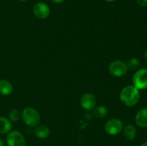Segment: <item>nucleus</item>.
<instances>
[{
    "label": "nucleus",
    "mask_w": 147,
    "mask_h": 146,
    "mask_svg": "<svg viewBox=\"0 0 147 146\" xmlns=\"http://www.w3.org/2000/svg\"><path fill=\"white\" fill-rule=\"evenodd\" d=\"M140 99L139 90L134 85L123 87L120 92V100L128 107H133L137 104Z\"/></svg>",
    "instance_id": "nucleus-1"
},
{
    "label": "nucleus",
    "mask_w": 147,
    "mask_h": 146,
    "mask_svg": "<svg viewBox=\"0 0 147 146\" xmlns=\"http://www.w3.org/2000/svg\"><path fill=\"white\" fill-rule=\"evenodd\" d=\"M22 117L24 123L30 127H35L40 122V114L32 107L24 108L22 113Z\"/></svg>",
    "instance_id": "nucleus-2"
},
{
    "label": "nucleus",
    "mask_w": 147,
    "mask_h": 146,
    "mask_svg": "<svg viewBox=\"0 0 147 146\" xmlns=\"http://www.w3.org/2000/svg\"><path fill=\"white\" fill-rule=\"evenodd\" d=\"M109 71L111 75L120 77L126 74L128 71V67L126 63L122 60H114L109 64Z\"/></svg>",
    "instance_id": "nucleus-3"
},
{
    "label": "nucleus",
    "mask_w": 147,
    "mask_h": 146,
    "mask_svg": "<svg viewBox=\"0 0 147 146\" xmlns=\"http://www.w3.org/2000/svg\"><path fill=\"white\" fill-rule=\"evenodd\" d=\"M133 84L138 90L147 89V69H140L134 74Z\"/></svg>",
    "instance_id": "nucleus-4"
},
{
    "label": "nucleus",
    "mask_w": 147,
    "mask_h": 146,
    "mask_svg": "<svg viewBox=\"0 0 147 146\" xmlns=\"http://www.w3.org/2000/svg\"><path fill=\"white\" fill-rule=\"evenodd\" d=\"M123 128V123L119 119H111L105 125V131L110 135H116L120 133Z\"/></svg>",
    "instance_id": "nucleus-5"
},
{
    "label": "nucleus",
    "mask_w": 147,
    "mask_h": 146,
    "mask_svg": "<svg viewBox=\"0 0 147 146\" xmlns=\"http://www.w3.org/2000/svg\"><path fill=\"white\" fill-rule=\"evenodd\" d=\"M7 143L8 146H25V140L22 133L13 130L9 132L7 135Z\"/></svg>",
    "instance_id": "nucleus-6"
},
{
    "label": "nucleus",
    "mask_w": 147,
    "mask_h": 146,
    "mask_svg": "<svg viewBox=\"0 0 147 146\" xmlns=\"http://www.w3.org/2000/svg\"><path fill=\"white\" fill-rule=\"evenodd\" d=\"M33 13L36 16V17L40 19H44L47 18L50 15V7L45 3L38 2L35 4V5L33 7Z\"/></svg>",
    "instance_id": "nucleus-7"
},
{
    "label": "nucleus",
    "mask_w": 147,
    "mask_h": 146,
    "mask_svg": "<svg viewBox=\"0 0 147 146\" xmlns=\"http://www.w3.org/2000/svg\"><path fill=\"white\" fill-rule=\"evenodd\" d=\"M80 105L84 110H93L96 106V98L92 93H86L80 98Z\"/></svg>",
    "instance_id": "nucleus-8"
},
{
    "label": "nucleus",
    "mask_w": 147,
    "mask_h": 146,
    "mask_svg": "<svg viewBox=\"0 0 147 146\" xmlns=\"http://www.w3.org/2000/svg\"><path fill=\"white\" fill-rule=\"evenodd\" d=\"M135 121L139 127L142 128L147 127V107L141 109L136 114Z\"/></svg>",
    "instance_id": "nucleus-9"
},
{
    "label": "nucleus",
    "mask_w": 147,
    "mask_h": 146,
    "mask_svg": "<svg viewBox=\"0 0 147 146\" xmlns=\"http://www.w3.org/2000/svg\"><path fill=\"white\" fill-rule=\"evenodd\" d=\"M13 86L9 81L6 80H0V94L2 95H9L12 92Z\"/></svg>",
    "instance_id": "nucleus-10"
},
{
    "label": "nucleus",
    "mask_w": 147,
    "mask_h": 146,
    "mask_svg": "<svg viewBox=\"0 0 147 146\" xmlns=\"http://www.w3.org/2000/svg\"><path fill=\"white\" fill-rule=\"evenodd\" d=\"M34 133L38 138L45 139L50 135V130L45 125H37L35 130H34Z\"/></svg>",
    "instance_id": "nucleus-11"
},
{
    "label": "nucleus",
    "mask_w": 147,
    "mask_h": 146,
    "mask_svg": "<svg viewBox=\"0 0 147 146\" xmlns=\"http://www.w3.org/2000/svg\"><path fill=\"white\" fill-rule=\"evenodd\" d=\"M11 130V123L9 119L0 117V133L6 134L9 133Z\"/></svg>",
    "instance_id": "nucleus-12"
},
{
    "label": "nucleus",
    "mask_w": 147,
    "mask_h": 146,
    "mask_svg": "<svg viewBox=\"0 0 147 146\" xmlns=\"http://www.w3.org/2000/svg\"><path fill=\"white\" fill-rule=\"evenodd\" d=\"M123 134L125 137L129 140H132L136 137V129L132 125H128L123 130Z\"/></svg>",
    "instance_id": "nucleus-13"
},
{
    "label": "nucleus",
    "mask_w": 147,
    "mask_h": 146,
    "mask_svg": "<svg viewBox=\"0 0 147 146\" xmlns=\"http://www.w3.org/2000/svg\"><path fill=\"white\" fill-rule=\"evenodd\" d=\"M93 115L96 116L97 118L101 119L106 117L108 114V110L105 106L99 105L97 107H95L93 109Z\"/></svg>",
    "instance_id": "nucleus-14"
},
{
    "label": "nucleus",
    "mask_w": 147,
    "mask_h": 146,
    "mask_svg": "<svg viewBox=\"0 0 147 146\" xmlns=\"http://www.w3.org/2000/svg\"><path fill=\"white\" fill-rule=\"evenodd\" d=\"M140 64L141 62L140 61H139V59L135 58V57L130 59V60L128 61V62L126 63L128 69H130V70H137V69L140 67Z\"/></svg>",
    "instance_id": "nucleus-15"
},
{
    "label": "nucleus",
    "mask_w": 147,
    "mask_h": 146,
    "mask_svg": "<svg viewBox=\"0 0 147 146\" xmlns=\"http://www.w3.org/2000/svg\"><path fill=\"white\" fill-rule=\"evenodd\" d=\"M9 120L11 122L18 121L20 118V113L17 110H12L9 114Z\"/></svg>",
    "instance_id": "nucleus-16"
},
{
    "label": "nucleus",
    "mask_w": 147,
    "mask_h": 146,
    "mask_svg": "<svg viewBox=\"0 0 147 146\" xmlns=\"http://www.w3.org/2000/svg\"><path fill=\"white\" fill-rule=\"evenodd\" d=\"M136 2L141 7H146L147 0H136Z\"/></svg>",
    "instance_id": "nucleus-17"
},
{
    "label": "nucleus",
    "mask_w": 147,
    "mask_h": 146,
    "mask_svg": "<svg viewBox=\"0 0 147 146\" xmlns=\"http://www.w3.org/2000/svg\"><path fill=\"white\" fill-rule=\"evenodd\" d=\"M52 1L54 3H55V4H62V3L64 2L65 0H52Z\"/></svg>",
    "instance_id": "nucleus-18"
},
{
    "label": "nucleus",
    "mask_w": 147,
    "mask_h": 146,
    "mask_svg": "<svg viewBox=\"0 0 147 146\" xmlns=\"http://www.w3.org/2000/svg\"><path fill=\"white\" fill-rule=\"evenodd\" d=\"M144 57L145 58V60H147V50L144 52Z\"/></svg>",
    "instance_id": "nucleus-19"
},
{
    "label": "nucleus",
    "mask_w": 147,
    "mask_h": 146,
    "mask_svg": "<svg viewBox=\"0 0 147 146\" xmlns=\"http://www.w3.org/2000/svg\"><path fill=\"white\" fill-rule=\"evenodd\" d=\"M0 146H4V141H3L1 139H0Z\"/></svg>",
    "instance_id": "nucleus-20"
},
{
    "label": "nucleus",
    "mask_w": 147,
    "mask_h": 146,
    "mask_svg": "<svg viewBox=\"0 0 147 146\" xmlns=\"http://www.w3.org/2000/svg\"><path fill=\"white\" fill-rule=\"evenodd\" d=\"M140 146H147V142H145V143H142Z\"/></svg>",
    "instance_id": "nucleus-21"
},
{
    "label": "nucleus",
    "mask_w": 147,
    "mask_h": 146,
    "mask_svg": "<svg viewBox=\"0 0 147 146\" xmlns=\"http://www.w3.org/2000/svg\"><path fill=\"white\" fill-rule=\"evenodd\" d=\"M105 1H108V2H113V1H115L116 0H105Z\"/></svg>",
    "instance_id": "nucleus-22"
},
{
    "label": "nucleus",
    "mask_w": 147,
    "mask_h": 146,
    "mask_svg": "<svg viewBox=\"0 0 147 146\" xmlns=\"http://www.w3.org/2000/svg\"><path fill=\"white\" fill-rule=\"evenodd\" d=\"M19 1H26L27 0H19Z\"/></svg>",
    "instance_id": "nucleus-23"
}]
</instances>
